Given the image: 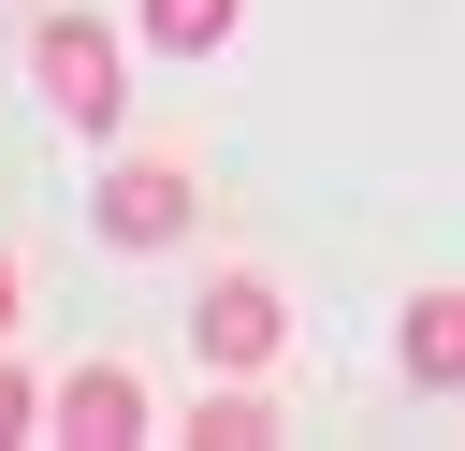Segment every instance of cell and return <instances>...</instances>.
Masks as SVG:
<instances>
[{"mask_svg": "<svg viewBox=\"0 0 465 451\" xmlns=\"http://www.w3.org/2000/svg\"><path fill=\"white\" fill-rule=\"evenodd\" d=\"M29 87H44L73 131H116V102H131V44H116L102 15H44V29H29Z\"/></svg>", "mask_w": 465, "mask_h": 451, "instance_id": "1", "label": "cell"}, {"mask_svg": "<svg viewBox=\"0 0 465 451\" xmlns=\"http://www.w3.org/2000/svg\"><path fill=\"white\" fill-rule=\"evenodd\" d=\"M276 335H291L276 276H203V306H189V349H203L218 378H262V364H276Z\"/></svg>", "mask_w": 465, "mask_h": 451, "instance_id": "2", "label": "cell"}, {"mask_svg": "<svg viewBox=\"0 0 465 451\" xmlns=\"http://www.w3.org/2000/svg\"><path fill=\"white\" fill-rule=\"evenodd\" d=\"M44 436H73V451H131V436H145V378H131V364H73V378L44 393Z\"/></svg>", "mask_w": 465, "mask_h": 451, "instance_id": "3", "label": "cell"}, {"mask_svg": "<svg viewBox=\"0 0 465 451\" xmlns=\"http://www.w3.org/2000/svg\"><path fill=\"white\" fill-rule=\"evenodd\" d=\"M189 233V160H116L102 175V247H174Z\"/></svg>", "mask_w": 465, "mask_h": 451, "instance_id": "4", "label": "cell"}, {"mask_svg": "<svg viewBox=\"0 0 465 451\" xmlns=\"http://www.w3.org/2000/svg\"><path fill=\"white\" fill-rule=\"evenodd\" d=\"M407 378L465 393V291H407Z\"/></svg>", "mask_w": 465, "mask_h": 451, "instance_id": "5", "label": "cell"}, {"mask_svg": "<svg viewBox=\"0 0 465 451\" xmlns=\"http://www.w3.org/2000/svg\"><path fill=\"white\" fill-rule=\"evenodd\" d=\"M232 29H247V0H145V44L160 58H218Z\"/></svg>", "mask_w": 465, "mask_h": 451, "instance_id": "6", "label": "cell"}, {"mask_svg": "<svg viewBox=\"0 0 465 451\" xmlns=\"http://www.w3.org/2000/svg\"><path fill=\"white\" fill-rule=\"evenodd\" d=\"M189 436H203V451H262V436H276V407H262V378H218V393L189 407Z\"/></svg>", "mask_w": 465, "mask_h": 451, "instance_id": "7", "label": "cell"}, {"mask_svg": "<svg viewBox=\"0 0 465 451\" xmlns=\"http://www.w3.org/2000/svg\"><path fill=\"white\" fill-rule=\"evenodd\" d=\"M0 436H44V378L29 364H0Z\"/></svg>", "mask_w": 465, "mask_h": 451, "instance_id": "8", "label": "cell"}, {"mask_svg": "<svg viewBox=\"0 0 465 451\" xmlns=\"http://www.w3.org/2000/svg\"><path fill=\"white\" fill-rule=\"evenodd\" d=\"M0 335H15V247H0Z\"/></svg>", "mask_w": 465, "mask_h": 451, "instance_id": "9", "label": "cell"}]
</instances>
